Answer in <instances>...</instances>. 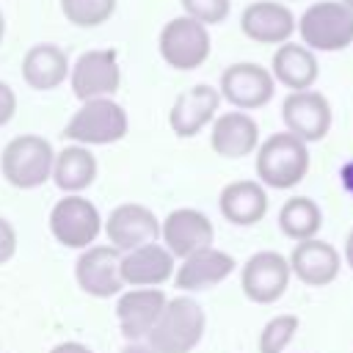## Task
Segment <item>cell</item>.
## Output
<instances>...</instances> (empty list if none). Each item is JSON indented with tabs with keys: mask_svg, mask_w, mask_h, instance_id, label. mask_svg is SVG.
Wrapping results in <instances>:
<instances>
[{
	"mask_svg": "<svg viewBox=\"0 0 353 353\" xmlns=\"http://www.w3.org/2000/svg\"><path fill=\"white\" fill-rule=\"evenodd\" d=\"M17 254V229L8 218L0 215V265L11 262Z\"/></svg>",
	"mask_w": 353,
	"mask_h": 353,
	"instance_id": "f546056e",
	"label": "cell"
},
{
	"mask_svg": "<svg viewBox=\"0 0 353 353\" xmlns=\"http://www.w3.org/2000/svg\"><path fill=\"white\" fill-rule=\"evenodd\" d=\"M268 188L259 179H234L218 196L221 215L234 226H254L268 215Z\"/></svg>",
	"mask_w": 353,
	"mask_h": 353,
	"instance_id": "7402d4cb",
	"label": "cell"
},
{
	"mask_svg": "<svg viewBox=\"0 0 353 353\" xmlns=\"http://www.w3.org/2000/svg\"><path fill=\"white\" fill-rule=\"evenodd\" d=\"M61 11L77 28H97L113 17L116 0H61Z\"/></svg>",
	"mask_w": 353,
	"mask_h": 353,
	"instance_id": "83f0119b",
	"label": "cell"
},
{
	"mask_svg": "<svg viewBox=\"0 0 353 353\" xmlns=\"http://www.w3.org/2000/svg\"><path fill=\"white\" fill-rule=\"evenodd\" d=\"M237 262L232 254L215 248V245H207L190 256H185L179 265H176V273H174V284L182 290V292H201V290H212L218 287L221 281H226L232 273H234Z\"/></svg>",
	"mask_w": 353,
	"mask_h": 353,
	"instance_id": "d6986e66",
	"label": "cell"
},
{
	"mask_svg": "<svg viewBox=\"0 0 353 353\" xmlns=\"http://www.w3.org/2000/svg\"><path fill=\"white\" fill-rule=\"evenodd\" d=\"M210 146L215 154L226 160H240L256 152L259 146V124L245 110L218 113L210 124Z\"/></svg>",
	"mask_w": 353,
	"mask_h": 353,
	"instance_id": "44dd1931",
	"label": "cell"
},
{
	"mask_svg": "<svg viewBox=\"0 0 353 353\" xmlns=\"http://www.w3.org/2000/svg\"><path fill=\"white\" fill-rule=\"evenodd\" d=\"M74 281L91 298H113L124 292L121 251L110 243H94L80 251L74 262Z\"/></svg>",
	"mask_w": 353,
	"mask_h": 353,
	"instance_id": "8fae6325",
	"label": "cell"
},
{
	"mask_svg": "<svg viewBox=\"0 0 353 353\" xmlns=\"http://www.w3.org/2000/svg\"><path fill=\"white\" fill-rule=\"evenodd\" d=\"M165 292L160 287H130L116 301V320L127 342H141L152 334L165 309Z\"/></svg>",
	"mask_w": 353,
	"mask_h": 353,
	"instance_id": "9a60e30c",
	"label": "cell"
},
{
	"mask_svg": "<svg viewBox=\"0 0 353 353\" xmlns=\"http://www.w3.org/2000/svg\"><path fill=\"white\" fill-rule=\"evenodd\" d=\"M342 262L353 270V229H350L347 237H345V245H342Z\"/></svg>",
	"mask_w": 353,
	"mask_h": 353,
	"instance_id": "e575fe53",
	"label": "cell"
},
{
	"mask_svg": "<svg viewBox=\"0 0 353 353\" xmlns=\"http://www.w3.org/2000/svg\"><path fill=\"white\" fill-rule=\"evenodd\" d=\"M102 215L83 193H63L50 210V232L63 248H88L102 232Z\"/></svg>",
	"mask_w": 353,
	"mask_h": 353,
	"instance_id": "52a82bcc",
	"label": "cell"
},
{
	"mask_svg": "<svg viewBox=\"0 0 353 353\" xmlns=\"http://www.w3.org/2000/svg\"><path fill=\"white\" fill-rule=\"evenodd\" d=\"M102 229L108 234V243L121 254L160 240V218L154 215V210L138 201H124L113 207Z\"/></svg>",
	"mask_w": 353,
	"mask_h": 353,
	"instance_id": "4fadbf2b",
	"label": "cell"
},
{
	"mask_svg": "<svg viewBox=\"0 0 353 353\" xmlns=\"http://www.w3.org/2000/svg\"><path fill=\"white\" fill-rule=\"evenodd\" d=\"M121 353H160V350L154 345H149L146 339H141V342H127L121 347Z\"/></svg>",
	"mask_w": 353,
	"mask_h": 353,
	"instance_id": "836d02e7",
	"label": "cell"
},
{
	"mask_svg": "<svg viewBox=\"0 0 353 353\" xmlns=\"http://www.w3.org/2000/svg\"><path fill=\"white\" fill-rule=\"evenodd\" d=\"M295 30L312 52H339L353 44V11L342 0H317L298 17Z\"/></svg>",
	"mask_w": 353,
	"mask_h": 353,
	"instance_id": "277c9868",
	"label": "cell"
},
{
	"mask_svg": "<svg viewBox=\"0 0 353 353\" xmlns=\"http://www.w3.org/2000/svg\"><path fill=\"white\" fill-rule=\"evenodd\" d=\"M218 110H221V91L215 85L199 83V85L185 88L174 99L168 110V127L179 138H193L215 121Z\"/></svg>",
	"mask_w": 353,
	"mask_h": 353,
	"instance_id": "2e32d148",
	"label": "cell"
},
{
	"mask_svg": "<svg viewBox=\"0 0 353 353\" xmlns=\"http://www.w3.org/2000/svg\"><path fill=\"white\" fill-rule=\"evenodd\" d=\"M72 94L80 102L113 97L121 85V66L113 50H85L69 69Z\"/></svg>",
	"mask_w": 353,
	"mask_h": 353,
	"instance_id": "7c38bea8",
	"label": "cell"
},
{
	"mask_svg": "<svg viewBox=\"0 0 353 353\" xmlns=\"http://www.w3.org/2000/svg\"><path fill=\"white\" fill-rule=\"evenodd\" d=\"M221 99H226L234 110H259L265 108L276 94V80L270 69L254 61H237L229 63L221 72Z\"/></svg>",
	"mask_w": 353,
	"mask_h": 353,
	"instance_id": "9c48e42d",
	"label": "cell"
},
{
	"mask_svg": "<svg viewBox=\"0 0 353 353\" xmlns=\"http://www.w3.org/2000/svg\"><path fill=\"white\" fill-rule=\"evenodd\" d=\"M176 273V256L157 240L121 254L124 287H163Z\"/></svg>",
	"mask_w": 353,
	"mask_h": 353,
	"instance_id": "ffe728a7",
	"label": "cell"
},
{
	"mask_svg": "<svg viewBox=\"0 0 353 353\" xmlns=\"http://www.w3.org/2000/svg\"><path fill=\"white\" fill-rule=\"evenodd\" d=\"M157 50H160V58L171 69L193 72L210 58L212 39H210L207 25L182 14V17H174L163 25L160 39H157Z\"/></svg>",
	"mask_w": 353,
	"mask_h": 353,
	"instance_id": "8992f818",
	"label": "cell"
},
{
	"mask_svg": "<svg viewBox=\"0 0 353 353\" xmlns=\"http://www.w3.org/2000/svg\"><path fill=\"white\" fill-rule=\"evenodd\" d=\"M55 149L44 135L25 132L11 138L0 152V174L11 188L36 190L52 176Z\"/></svg>",
	"mask_w": 353,
	"mask_h": 353,
	"instance_id": "7a4b0ae2",
	"label": "cell"
},
{
	"mask_svg": "<svg viewBox=\"0 0 353 353\" xmlns=\"http://www.w3.org/2000/svg\"><path fill=\"white\" fill-rule=\"evenodd\" d=\"M127 130H130L127 110L116 99L99 97V99L83 102L72 113V119L63 127V138L80 146H108L121 141Z\"/></svg>",
	"mask_w": 353,
	"mask_h": 353,
	"instance_id": "5b68a950",
	"label": "cell"
},
{
	"mask_svg": "<svg viewBox=\"0 0 353 353\" xmlns=\"http://www.w3.org/2000/svg\"><path fill=\"white\" fill-rule=\"evenodd\" d=\"M287 259H290L292 279H298L306 287H328L336 281L342 270V254L336 251L334 243L320 237L295 243Z\"/></svg>",
	"mask_w": 353,
	"mask_h": 353,
	"instance_id": "e0dca14e",
	"label": "cell"
},
{
	"mask_svg": "<svg viewBox=\"0 0 353 353\" xmlns=\"http://www.w3.org/2000/svg\"><path fill=\"white\" fill-rule=\"evenodd\" d=\"M281 121H284V130L301 138L303 143H317L331 132L334 110L328 97L314 88L290 91L281 102Z\"/></svg>",
	"mask_w": 353,
	"mask_h": 353,
	"instance_id": "30bf717a",
	"label": "cell"
},
{
	"mask_svg": "<svg viewBox=\"0 0 353 353\" xmlns=\"http://www.w3.org/2000/svg\"><path fill=\"white\" fill-rule=\"evenodd\" d=\"M204 328L207 317L201 303L185 292L165 301V309L154 323L152 334L146 336V342L154 345L160 353H190L201 342Z\"/></svg>",
	"mask_w": 353,
	"mask_h": 353,
	"instance_id": "3957f363",
	"label": "cell"
},
{
	"mask_svg": "<svg viewBox=\"0 0 353 353\" xmlns=\"http://www.w3.org/2000/svg\"><path fill=\"white\" fill-rule=\"evenodd\" d=\"M342 3H345V6H347V8L353 11V0H342Z\"/></svg>",
	"mask_w": 353,
	"mask_h": 353,
	"instance_id": "8d00e7d4",
	"label": "cell"
},
{
	"mask_svg": "<svg viewBox=\"0 0 353 353\" xmlns=\"http://www.w3.org/2000/svg\"><path fill=\"white\" fill-rule=\"evenodd\" d=\"M279 229L292 243L312 240L323 229V210L312 196H292L279 210Z\"/></svg>",
	"mask_w": 353,
	"mask_h": 353,
	"instance_id": "484cf974",
	"label": "cell"
},
{
	"mask_svg": "<svg viewBox=\"0 0 353 353\" xmlns=\"http://www.w3.org/2000/svg\"><path fill=\"white\" fill-rule=\"evenodd\" d=\"M50 353H94V350H91L88 345H83V342L69 339V342H58V345H52Z\"/></svg>",
	"mask_w": 353,
	"mask_h": 353,
	"instance_id": "1f68e13d",
	"label": "cell"
},
{
	"mask_svg": "<svg viewBox=\"0 0 353 353\" xmlns=\"http://www.w3.org/2000/svg\"><path fill=\"white\" fill-rule=\"evenodd\" d=\"M270 74L276 83H281L290 91L314 88V83L320 77L317 52H312L301 41H284L276 47V52L270 58Z\"/></svg>",
	"mask_w": 353,
	"mask_h": 353,
	"instance_id": "603a6c76",
	"label": "cell"
},
{
	"mask_svg": "<svg viewBox=\"0 0 353 353\" xmlns=\"http://www.w3.org/2000/svg\"><path fill=\"white\" fill-rule=\"evenodd\" d=\"M212 240H215V226L201 210L179 207V210H171L160 221V243L176 259H185V256L212 245Z\"/></svg>",
	"mask_w": 353,
	"mask_h": 353,
	"instance_id": "5bb4252c",
	"label": "cell"
},
{
	"mask_svg": "<svg viewBox=\"0 0 353 353\" xmlns=\"http://www.w3.org/2000/svg\"><path fill=\"white\" fill-rule=\"evenodd\" d=\"M69 58L58 44L41 41L33 44L25 58H22V80L33 88V91H52L61 83H66L69 77Z\"/></svg>",
	"mask_w": 353,
	"mask_h": 353,
	"instance_id": "cb8c5ba5",
	"label": "cell"
},
{
	"mask_svg": "<svg viewBox=\"0 0 353 353\" xmlns=\"http://www.w3.org/2000/svg\"><path fill=\"white\" fill-rule=\"evenodd\" d=\"M339 182H342L345 193H350V196H353V160H347V163L339 168Z\"/></svg>",
	"mask_w": 353,
	"mask_h": 353,
	"instance_id": "d6a6232c",
	"label": "cell"
},
{
	"mask_svg": "<svg viewBox=\"0 0 353 353\" xmlns=\"http://www.w3.org/2000/svg\"><path fill=\"white\" fill-rule=\"evenodd\" d=\"M3 36H6V17H3V11H0V44H3Z\"/></svg>",
	"mask_w": 353,
	"mask_h": 353,
	"instance_id": "d590c367",
	"label": "cell"
},
{
	"mask_svg": "<svg viewBox=\"0 0 353 353\" xmlns=\"http://www.w3.org/2000/svg\"><path fill=\"white\" fill-rule=\"evenodd\" d=\"M17 113V94L8 83L0 80V127H6Z\"/></svg>",
	"mask_w": 353,
	"mask_h": 353,
	"instance_id": "4dcf8cb0",
	"label": "cell"
},
{
	"mask_svg": "<svg viewBox=\"0 0 353 353\" xmlns=\"http://www.w3.org/2000/svg\"><path fill=\"white\" fill-rule=\"evenodd\" d=\"M182 11L193 19H199L201 25H221L229 11H232V0H179Z\"/></svg>",
	"mask_w": 353,
	"mask_h": 353,
	"instance_id": "f1b7e54d",
	"label": "cell"
},
{
	"mask_svg": "<svg viewBox=\"0 0 353 353\" xmlns=\"http://www.w3.org/2000/svg\"><path fill=\"white\" fill-rule=\"evenodd\" d=\"M298 28L295 14L279 0H254L240 14V30L256 44H284Z\"/></svg>",
	"mask_w": 353,
	"mask_h": 353,
	"instance_id": "ac0fdd59",
	"label": "cell"
},
{
	"mask_svg": "<svg viewBox=\"0 0 353 353\" xmlns=\"http://www.w3.org/2000/svg\"><path fill=\"white\" fill-rule=\"evenodd\" d=\"M97 171H99V163L91 154V149L80 143H69L61 152H55L50 179L63 193H83L97 179Z\"/></svg>",
	"mask_w": 353,
	"mask_h": 353,
	"instance_id": "d4e9b609",
	"label": "cell"
},
{
	"mask_svg": "<svg viewBox=\"0 0 353 353\" xmlns=\"http://www.w3.org/2000/svg\"><path fill=\"white\" fill-rule=\"evenodd\" d=\"M256 179L270 190H290L309 174V143L292 132H273L256 146Z\"/></svg>",
	"mask_w": 353,
	"mask_h": 353,
	"instance_id": "6da1fadb",
	"label": "cell"
},
{
	"mask_svg": "<svg viewBox=\"0 0 353 353\" xmlns=\"http://www.w3.org/2000/svg\"><path fill=\"white\" fill-rule=\"evenodd\" d=\"M298 328H301L298 314L284 312V314L270 317V320L262 325V331H259L256 350H259V353H284V350L290 347V342L295 339Z\"/></svg>",
	"mask_w": 353,
	"mask_h": 353,
	"instance_id": "4316f807",
	"label": "cell"
},
{
	"mask_svg": "<svg viewBox=\"0 0 353 353\" xmlns=\"http://www.w3.org/2000/svg\"><path fill=\"white\" fill-rule=\"evenodd\" d=\"M290 281H292L290 259L270 248L251 254L240 268V290L251 303L259 306H270L281 301Z\"/></svg>",
	"mask_w": 353,
	"mask_h": 353,
	"instance_id": "ba28073f",
	"label": "cell"
}]
</instances>
